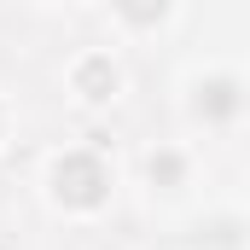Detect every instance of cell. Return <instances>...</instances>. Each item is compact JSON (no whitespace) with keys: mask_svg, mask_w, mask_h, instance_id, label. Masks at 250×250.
<instances>
[{"mask_svg":"<svg viewBox=\"0 0 250 250\" xmlns=\"http://www.w3.org/2000/svg\"><path fill=\"white\" fill-rule=\"evenodd\" d=\"M140 187L151 204H181L198 187V146L192 140H151L140 151Z\"/></svg>","mask_w":250,"mask_h":250,"instance_id":"cell-4","label":"cell"},{"mask_svg":"<svg viewBox=\"0 0 250 250\" xmlns=\"http://www.w3.org/2000/svg\"><path fill=\"white\" fill-rule=\"evenodd\" d=\"M181 123L192 128V134H239V128L250 123V76L239 70V64H192L187 76H181Z\"/></svg>","mask_w":250,"mask_h":250,"instance_id":"cell-2","label":"cell"},{"mask_svg":"<svg viewBox=\"0 0 250 250\" xmlns=\"http://www.w3.org/2000/svg\"><path fill=\"white\" fill-rule=\"evenodd\" d=\"M59 93L70 111L82 117H105L128 99V59L117 41H87L59 64Z\"/></svg>","mask_w":250,"mask_h":250,"instance_id":"cell-3","label":"cell"},{"mask_svg":"<svg viewBox=\"0 0 250 250\" xmlns=\"http://www.w3.org/2000/svg\"><path fill=\"white\" fill-rule=\"evenodd\" d=\"M35 192L41 204L70 221V227H93L117 209V192H123V163L105 140L93 134H76V140H59L47 146L41 169H35Z\"/></svg>","mask_w":250,"mask_h":250,"instance_id":"cell-1","label":"cell"},{"mask_svg":"<svg viewBox=\"0 0 250 250\" xmlns=\"http://www.w3.org/2000/svg\"><path fill=\"white\" fill-rule=\"evenodd\" d=\"M12 123H18V111H12V99L0 93V151L12 146Z\"/></svg>","mask_w":250,"mask_h":250,"instance_id":"cell-6","label":"cell"},{"mask_svg":"<svg viewBox=\"0 0 250 250\" xmlns=\"http://www.w3.org/2000/svg\"><path fill=\"white\" fill-rule=\"evenodd\" d=\"M105 23H111V41H157V35L187 23V6H175V0H117L105 12Z\"/></svg>","mask_w":250,"mask_h":250,"instance_id":"cell-5","label":"cell"}]
</instances>
